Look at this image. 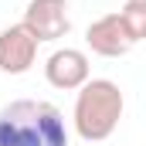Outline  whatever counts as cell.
Masks as SVG:
<instances>
[{
  "label": "cell",
  "instance_id": "6da1fadb",
  "mask_svg": "<svg viewBox=\"0 0 146 146\" xmlns=\"http://www.w3.org/2000/svg\"><path fill=\"white\" fill-rule=\"evenodd\" d=\"M0 146H68V126L58 106L14 99L0 109Z\"/></svg>",
  "mask_w": 146,
  "mask_h": 146
},
{
  "label": "cell",
  "instance_id": "7a4b0ae2",
  "mask_svg": "<svg viewBox=\"0 0 146 146\" xmlns=\"http://www.w3.org/2000/svg\"><path fill=\"white\" fill-rule=\"evenodd\" d=\"M122 109H126V99L112 78H88L75 95V112H72L75 133L85 143H102L115 133Z\"/></svg>",
  "mask_w": 146,
  "mask_h": 146
},
{
  "label": "cell",
  "instance_id": "3957f363",
  "mask_svg": "<svg viewBox=\"0 0 146 146\" xmlns=\"http://www.w3.org/2000/svg\"><path fill=\"white\" fill-rule=\"evenodd\" d=\"M31 34L44 41H58L72 31V17H68V0H31L21 21Z\"/></svg>",
  "mask_w": 146,
  "mask_h": 146
},
{
  "label": "cell",
  "instance_id": "277c9868",
  "mask_svg": "<svg viewBox=\"0 0 146 146\" xmlns=\"http://www.w3.org/2000/svg\"><path fill=\"white\" fill-rule=\"evenodd\" d=\"M44 78H48V85H54L61 92H78L92 78L88 54L78 51V48H58V51H51L48 61H44Z\"/></svg>",
  "mask_w": 146,
  "mask_h": 146
},
{
  "label": "cell",
  "instance_id": "5b68a950",
  "mask_svg": "<svg viewBox=\"0 0 146 146\" xmlns=\"http://www.w3.org/2000/svg\"><path fill=\"white\" fill-rule=\"evenodd\" d=\"M37 41L24 24H10L0 31V72L3 75H24L37 61Z\"/></svg>",
  "mask_w": 146,
  "mask_h": 146
},
{
  "label": "cell",
  "instance_id": "8992f818",
  "mask_svg": "<svg viewBox=\"0 0 146 146\" xmlns=\"http://www.w3.org/2000/svg\"><path fill=\"white\" fill-rule=\"evenodd\" d=\"M85 41H88V48H92L95 54H102V58H122V54H129V48L136 44V41L129 37V31H126V24H122L119 14H106V17L92 21L88 31H85Z\"/></svg>",
  "mask_w": 146,
  "mask_h": 146
},
{
  "label": "cell",
  "instance_id": "52a82bcc",
  "mask_svg": "<svg viewBox=\"0 0 146 146\" xmlns=\"http://www.w3.org/2000/svg\"><path fill=\"white\" fill-rule=\"evenodd\" d=\"M119 17H122L133 41H146V0H126Z\"/></svg>",
  "mask_w": 146,
  "mask_h": 146
}]
</instances>
